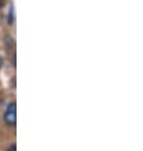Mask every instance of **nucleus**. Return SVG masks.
<instances>
[{"label": "nucleus", "mask_w": 143, "mask_h": 151, "mask_svg": "<svg viewBox=\"0 0 143 151\" xmlns=\"http://www.w3.org/2000/svg\"><path fill=\"white\" fill-rule=\"evenodd\" d=\"M4 120L10 127H14L17 123V110H16V103H10L4 113Z\"/></svg>", "instance_id": "1"}, {"label": "nucleus", "mask_w": 143, "mask_h": 151, "mask_svg": "<svg viewBox=\"0 0 143 151\" xmlns=\"http://www.w3.org/2000/svg\"><path fill=\"white\" fill-rule=\"evenodd\" d=\"M8 151H17V147H16V145H12L8 149Z\"/></svg>", "instance_id": "2"}, {"label": "nucleus", "mask_w": 143, "mask_h": 151, "mask_svg": "<svg viewBox=\"0 0 143 151\" xmlns=\"http://www.w3.org/2000/svg\"><path fill=\"white\" fill-rule=\"evenodd\" d=\"M1 65H3V59L0 58V68H1Z\"/></svg>", "instance_id": "3"}, {"label": "nucleus", "mask_w": 143, "mask_h": 151, "mask_svg": "<svg viewBox=\"0 0 143 151\" xmlns=\"http://www.w3.org/2000/svg\"><path fill=\"white\" fill-rule=\"evenodd\" d=\"M1 6H3V1H1V0H0V8H1Z\"/></svg>", "instance_id": "4"}]
</instances>
